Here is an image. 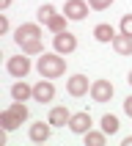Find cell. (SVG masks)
<instances>
[{
    "label": "cell",
    "instance_id": "cell-1",
    "mask_svg": "<svg viewBox=\"0 0 132 146\" xmlns=\"http://www.w3.org/2000/svg\"><path fill=\"white\" fill-rule=\"evenodd\" d=\"M36 69H39L41 77H47V80H55L61 74H66V61L61 52H41L39 61H36Z\"/></svg>",
    "mask_w": 132,
    "mask_h": 146
},
{
    "label": "cell",
    "instance_id": "cell-2",
    "mask_svg": "<svg viewBox=\"0 0 132 146\" xmlns=\"http://www.w3.org/2000/svg\"><path fill=\"white\" fill-rule=\"evenodd\" d=\"M8 74L11 77H16V80H22V77H28V72H30V58L25 55V52H19V55H11L6 64Z\"/></svg>",
    "mask_w": 132,
    "mask_h": 146
},
{
    "label": "cell",
    "instance_id": "cell-3",
    "mask_svg": "<svg viewBox=\"0 0 132 146\" xmlns=\"http://www.w3.org/2000/svg\"><path fill=\"white\" fill-rule=\"evenodd\" d=\"M52 47H55V52H61V55H72L74 50H77V36L69 31H61L52 36Z\"/></svg>",
    "mask_w": 132,
    "mask_h": 146
},
{
    "label": "cell",
    "instance_id": "cell-4",
    "mask_svg": "<svg viewBox=\"0 0 132 146\" xmlns=\"http://www.w3.org/2000/svg\"><path fill=\"white\" fill-rule=\"evenodd\" d=\"M113 94H116V88H113L110 80H94L91 83V99L94 102H110Z\"/></svg>",
    "mask_w": 132,
    "mask_h": 146
},
{
    "label": "cell",
    "instance_id": "cell-5",
    "mask_svg": "<svg viewBox=\"0 0 132 146\" xmlns=\"http://www.w3.org/2000/svg\"><path fill=\"white\" fill-rule=\"evenodd\" d=\"M88 0H66L63 6V14L72 19V22H80V19H85L88 17Z\"/></svg>",
    "mask_w": 132,
    "mask_h": 146
},
{
    "label": "cell",
    "instance_id": "cell-6",
    "mask_svg": "<svg viewBox=\"0 0 132 146\" xmlns=\"http://www.w3.org/2000/svg\"><path fill=\"white\" fill-rule=\"evenodd\" d=\"M91 127H94V121H91V113H88V110L72 113V119H69V130H72L74 135H85Z\"/></svg>",
    "mask_w": 132,
    "mask_h": 146
},
{
    "label": "cell",
    "instance_id": "cell-7",
    "mask_svg": "<svg viewBox=\"0 0 132 146\" xmlns=\"http://www.w3.org/2000/svg\"><path fill=\"white\" fill-rule=\"evenodd\" d=\"M66 91H69V97H85L91 91V83H88L85 74H72L66 80Z\"/></svg>",
    "mask_w": 132,
    "mask_h": 146
},
{
    "label": "cell",
    "instance_id": "cell-8",
    "mask_svg": "<svg viewBox=\"0 0 132 146\" xmlns=\"http://www.w3.org/2000/svg\"><path fill=\"white\" fill-rule=\"evenodd\" d=\"M33 99L36 102H41V105H47V102H52L55 99V86H52V80H39L36 86H33Z\"/></svg>",
    "mask_w": 132,
    "mask_h": 146
},
{
    "label": "cell",
    "instance_id": "cell-9",
    "mask_svg": "<svg viewBox=\"0 0 132 146\" xmlns=\"http://www.w3.org/2000/svg\"><path fill=\"white\" fill-rule=\"evenodd\" d=\"M25 39H41V22H22L19 25L14 31V41L19 44Z\"/></svg>",
    "mask_w": 132,
    "mask_h": 146
},
{
    "label": "cell",
    "instance_id": "cell-10",
    "mask_svg": "<svg viewBox=\"0 0 132 146\" xmlns=\"http://www.w3.org/2000/svg\"><path fill=\"white\" fill-rule=\"evenodd\" d=\"M50 135H52V124H44V121H36V124H30V141L33 143H47L50 141Z\"/></svg>",
    "mask_w": 132,
    "mask_h": 146
},
{
    "label": "cell",
    "instance_id": "cell-11",
    "mask_svg": "<svg viewBox=\"0 0 132 146\" xmlns=\"http://www.w3.org/2000/svg\"><path fill=\"white\" fill-rule=\"evenodd\" d=\"M69 119H72L69 108H66V105H55L52 110H50V119H47V121L52 124V127H66V124H69Z\"/></svg>",
    "mask_w": 132,
    "mask_h": 146
},
{
    "label": "cell",
    "instance_id": "cell-12",
    "mask_svg": "<svg viewBox=\"0 0 132 146\" xmlns=\"http://www.w3.org/2000/svg\"><path fill=\"white\" fill-rule=\"evenodd\" d=\"M11 99H16V102H28V99H33V86H28L22 80H16L14 86H11Z\"/></svg>",
    "mask_w": 132,
    "mask_h": 146
},
{
    "label": "cell",
    "instance_id": "cell-13",
    "mask_svg": "<svg viewBox=\"0 0 132 146\" xmlns=\"http://www.w3.org/2000/svg\"><path fill=\"white\" fill-rule=\"evenodd\" d=\"M116 36H118V33H116V28H113V25H107V22H99L96 28H94V39L102 41V44H113Z\"/></svg>",
    "mask_w": 132,
    "mask_h": 146
},
{
    "label": "cell",
    "instance_id": "cell-14",
    "mask_svg": "<svg viewBox=\"0 0 132 146\" xmlns=\"http://www.w3.org/2000/svg\"><path fill=\"white\" fill-rule=\"evenodd\" d=\"M113 50L118 52V55H132V36H127V33L118 31V36L113 39Z\"/></svg>",
    "mask_w": 132,
    "mask_h": 146
},
{
    "label": "cell",
    "instance_id": "cell-15",
    "mask_svg": "<svg viewBox=\"0 0 132 146\" xmlns=\"http://www.w3.org/2000/svg\"><path fill=\"white\" fill-rule=\"evenodd\" d=\"M19 50L25 55H41L44 44H41V39H25V41H19Z\"/></svg>",
    "mask_w": 132,
    "mask_h": 146
},
{
    "label": "cell",
    "instance_id": "cell-16",
    "mask_svg": "<svg viewBox=\"0 0 132 146\" xmlns=\"http://www.w3.org/2000/svg\"><path fill=\"white\" fill-rule=\"evenodd\" d=\"M55 14H58V11H55V6H52V3H41V6H39V11H36V19H39L41 25H47Z\"/></svg>",
    "mask_w": 132,
    "mask_h": 146
},
{
    "label": "cell",
    "instance_id": "cell-17",
    "mask_svg": "<svg viewBox=\"0 0 132 146\" xmlns=\"http://www.w3.org/2000/svg\"><path fill=\"white\" fill-rule=\"evenodd\" d=\"M0 124H3V130H6V132H11V130H16V127H19L22 121H19V119H16V116L6 108V110L0 113Z\"/></svg>",
    "mask_w": 132,
    "mask_h": 146
},
{
    "label": "cell",
    "instance_id": "cell-18",
    "mask_svg": "<svg viewBox=\"0 0 132 146\" xmlns=\"http://www.w3.org/2000/svg\"><path fill=\"white\" fill-rule=\"evenodd\" d=\"M118 127H121V124H118V116H113V113H105V116H102V130H105L107 135H116Z\"/></svg>",
    "mask_w": 132,
    "mask_h": 146
},
{
    "label": "cell",
    "instance_id": "cell-19",
    "mask_svg": "<svg viewBox=\"0 0 132 146\" xmlns=\"http://www.w3.org/2000/svg\"><path fill=\"white\" fill-rule=\"evenodd\" d=\"M85 146H105V141H107V132L102 130V132H94V130H88L85 135Z\"/></svg>",
    "mask_w": 132,
    "mask_h": 146
},
{
    "label": "cell",
    "instance_id": "cell-20",
    "mask_svg": "<svg viewBox=\"0 0 132 146\" xmlns=\"http://www.w3.org/2000/svg\"><path fill=\"white\" fill-rule=\"evenodd\" d=\"M66 19H69L66 14H55V17L47 22V28H50L52 33H61V31H66Z\"/></svg>",
    "mask_w": 132,
    "mask_h": 146
},
{
    "label": "cell",
    "instance_id": "cell-21",
    "mask_svg": "<svg viewBox=\"0 0 132 146\" xmlns=\"http://www.w3.org/2000/svg\"><path fill=\"white\" fill-rule=\"evenodd\" d=\"M8 110H11L19 121H28V105H25V102H16V99H14V102L8 105Z\"/></svg>",
    "mask_w": 132,
    "mask_h": 146
},
{
    "label": "cell",
    "instance_id": "cell-22",
    "mask_svg": "<svg viewBox=\"0 0 132 146\" xmlns=\"http://www.w3.org/2000/svg\"><path fill=\"white\" fill-rule=\"evenodd\" d=\"M116 0H88V6L94 8V11H105V8H110Z\"/></svg>",
    "mask_w": 132,
    "mask_h": 146
},
{
    "label": "cell",
    "instance_id": "cell-23",
    "mask_svg": "<svg viewBox=\"0 0 132 146\" xmlns=\"http://www.w3.org/2000/svg\"><path fill=\"white\" fill-rule=\"evenodd\" d=\"M121 33L132 36V14H124V17H121Z\"/></svg>",
    "mask_w": 132,
    "mask_h": 146
},
{
    "label": "cell",
    "instance_id": "cell-24",
    "mask_svg": "<svg viewBox=\"0 0 132 146\" xmlns=\"http://www.w3.org/2000/svg\"><path fill=\"white\" fill-rule=\"evenodd\" d=\"M11 31V25H8V17L6 14H0V33H8Z\"/></svg>",
    "mask_w": 132,
    "mask_h": 146
},
{
    "label": "cell",
    "instance_id": "cell-25",
    "mask_svg": "<svg viewBox=\"0 0 132 146\" xmlns=\"http://www.w3.org/2000/svg\"><path fill=\"white\" fill-rule=\"evenodd\" d=\"M124 113H127V116L132 119V94H129L127 99H124Z\"/></svg>",
    "mask_w": 132,
    "mask_h": 146
},
{
    "label": "cell",
    "instance_id": "cell-26",
    "mask_svg": "<svg viewBox=\"0 0 132 146\" xmlns=\"http://www.w3.org/2000/svg\"><path fill=\"white\" fill-rule=\"evenodd\" d=\"M8 6H11V0H0V8H3V11H6Z\"/></svg>",
    "mask_w": 132,
    "mask_h": 146
},
{
    "label": "cell",
    "instance_id": "cell-27",
    "mask_svg": "<svg viewBox=\"0 0 132 146\" xmlns=\"http://www.w3.org/2000/svg\"><path fill=\"white\" fill-rule=\"evenodd\" d=\"M121 146H132V135H129V138H124V141H121Z\"/></svg>",
    "mask_w": 132,
    "mask_h": 146
},
{
    "label": "cell",
    "instance_id": "cell-28",
    "mask_svg": "<svg viewBox=\"0 0 132 146\" xmlns=\"http://www.w3.org/2000/svg\"><path fill=\"white\" fill-rule=\"evenodd\" d=\"M127 83H129V86H132V72H129V77H127Z\"/></svg>",
    "mask_w": 132,
    "mask_h": 146
}]
</instances>
